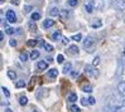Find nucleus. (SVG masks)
<instances>
[{
  "instance_id": "obj_1",
  "label": "nucleus",
  "mask_w": 125,
  "mask_h": 112,
  "mask_svg": "<svg viewBox=\"0 0 125 112\" xmlns=\"http://www.w3.org/2000/svg\"><path fill=\"white\" fill-rule=\"evenodd\" d=\"M106 112H125V96L120 94H111L107 97L105 103Z\"/></svg>"
},
{
  "instance_id": "obj_2",
  "label": "nucleus",
  "mask_w": 125,
  "mask_h": 112,
  "mask_svg": "<svg viewBox=\"0 0 125 112\" xmlns=\"http://www.w3.org/2000/svg\"><path fill=\"white\" fill-rule=\"evenodd\" d=\"M90 3L95 8V10H105L106 8L111 6L113 0H90Z\"/></svg>"
},
{
  "instance_id": "obj_3",
  "label": "nucleus",
  "mask_w": 125,
  "mask_h": 112,
  "mask_svg": "<svg viewBox=\"0 0 125 112\" xmlns=\"http://www.w3.org/2000/svg\"><path fill=\"white\" fill-rule=\"evenodd\" d=\"M83 71H85V73L87 74V76L91 77V78H97L100 76V71L97 69V67L94 65V64H86Z\"/></svg>"
},
{
  "instance_id": "obj_4",
  "label": "nucleus",
  "mask_w": 125,
  "mask_h": 112,
  "mask_svg": "<svg viewBox=\"0 0 125 112\" xmlns=\"http://www.w3.org/2000/svg\"><path fill=\"white\" fill-rule=\"evenodd\" d=\"M95 42H96V39H95V37H92V35L86 37V39L83 40V48H85V49H91V48L94 47Z\"/></svg>"
},
{
  "instance_id": "obj_5",
  "label": "nucleus",
  "mask_w": 125,
  "mask_h": 112,
  "mask_svg": "<svg viewBox=\"0 0 125 112\" xmlns=\"http://www.w3.org/2000/svg\"><path fill=\"white\" fill-rule=\"evenodd\" d=\"M5 17H6V20L9 23H15L17 21V15H15V11L14 10H8L5 14Z\"/></svg>"
},
{
  "instance_id": "obj_6",
  "label": "nucleus",
  "mask_w": 125,
  "mask_h": 112,
  "mask_svg": "<svg viewBox=\"0 0 125 112\" xmlns=\"http://www.w3.org/2000/svg\"><path fill=\"white\" fill-rule=\"evenodd\" d=\"M113 4L117 10H124L125 9V0H113Z\"/></svg>"
},
{
  "instance_id": "obj_7",
  "label": "nucleus",
  "mask_w": 125,
  "mask_h": 112,
  "mask_svg": "<svg viewBox=\"0 0 125 112\" xmlns=\"http://www.w3.org/2000/svg\"><path fill=\"white\" fill-rule=\"evenodd\" d=\"M67 53L71 54V56H77L80 53V49H78V47L76 46V44H72V46L68 47V52H67Z\"/></svg>"
},
{
  "instance_id": "obj_8",
  "label": "nucleus",
  "mask_w": 125,
  "mask_h": 112,
  "mask_svg": "<svg viewBox=\"0 0 125 112\" xmlns=\"http://www.w3.org/2000/svg\"><path fill=\"white\" fill-rule=\"evenodd\" d=\"M123 69H124V62H123V59H119V67L116 69V77L117 78H120L123 76Z\"/></svg>"
},
{
  "instance_id": "obj_9",
  "label": "nucleus",
  "mask_w": 125,
  "mask_h": 112,
  "mask_svg": "<svg viewBox=\"0 0 125 112\" xmlns=\"http://www.w3.org/2000/svg\"><path fill=\"white\" fill-rule=\"evenodd\" d=\"M37 68H38L39 71H46L48 68V62L46 61H39L38 63H37Z\"/></svg>"
},
{
  "instance_id": "obj_10",
  "label": "nucleus",
  "mask_w": 125,
  "mask_h": 112,
  "mask_svg": "<svg viewBox=\"0 0 125 112\" xmlns=\"http://www.w3.org/2000/svg\"><path fill=\"white\" fill-rule=\"evenodd\" d=\"M117 92L123 96H125V81L120 82V83L117 84Z\"/></svg>"
},
{
  "instance_id": "obj_11",
  "label": "nucleus",
  "mask_w": 125,
  "mask_h": 112,
  "mask_svg": "<svg viewBox=\"0 0 125 112\" xmlns=\"http://www.w3.org/2000/svg\"><path fill=\"white\" fill-rule=\"evenodd\" d=\"M70 15H71V14H70V11L68 10H61V13H60V17H61V19L62 20H67L68 18H70Z\"/></svg>"
},
{
  "instance_id": "obj_12",
  "label": "nucleus",
  "mask_w": 125,
  "mask_h": 112,
  "mask_svg": "<svg viewBox=\"0 0 125 112\" xmlns=\"http://www.w3.org/2000/svg\"><path fill=\"white\" fill-rule=\"evenodd\" d=\"M67 101H68L70 103H75V102L77 101V94H76L75 92H71V93L68 94V97H67Z\"/></svg>"
},
{
  "instance_id": "obj_13",
  "label": "nucleus",
  "mask_w": 125,
  "mask_h": 112,
  "mask_svg": "<svg viewBox=\"0 0 125 112\" xmlns=\"http://www.w3.org/2000/svg\"><path fill=\"white\" fill-rule=\"evenodd\" d=\"M91 27L94 29H97V28H101L102 27V21L100 19H94V21L91 23Z\"/></svg>"
},
{
  "instance_id": "obj_14",
  "label": "nucleus",
  "mask_w": 125,
  "mask_h": 112,
  "mask_svg": "<svg viewBox=\"0 0 125 112\" xmlns=\"http://www.w3.org/2000/svg\"><path fill=\"white\" fill-rule=\"evenodd\" d=\"M47 76H48L49 78H56V77L58 76V71H57L56 68H52V69H49V71L47 72Z\"/></svg>"
},
{
  "instance_id": "obj_15",
  "label": "nucleus",
  "mask_w": 125,
  "mask_h": 112,
  "mask_svg": "<svg viewBox=\"0 0 125 112\" xmlns=\"http://www.w3.org/2000/svg\"><path fill=\"white\" fill-rule=\"evenodd\" d=\"M54 23H56V21H54V20H52V19H46L44 21H43V27H44V28L47 29V28L53 27V25H54Z\"/></svg>"
},
{
  "instance_id": "obj_16",
  "label": "nucleus",
  "mask_w": 125,
  "mask_h": 112,
  "mask_svg": "<svg viewBox=\"0 0 125 112\" xmlns=\"http://www.w3.org/2000/svg\"><path fill=\"white\" fill-rule=\"evenodd\" d=\"M60 13H61V11H60V9L56 8V6H53V8L49 10V14H51L52 17H60Z\"/></svg>"
},
{
  "instance_id": "obj_17",
  "label": "nucleus",
  "mask_w": 125,
  "mask_h": 112,
  "mask_svg": "<svg viewBox=\"0 0 125 112\" xmlns=\"http://www.w3.org/2000/svg\"><path fill=\"white\" fill-rule=\"evenodd\" d=\"M28 29L31 32H35L37 30V23L34 20H32V21H29V23H28Z\"/></svg>"
},
{
  "instance_id": "obj_18",
  "label": "nucleus",
  "mask_w": 125,
  "mask_h": 112,
  "mask_svg": "<svg viewBox=\"0 0 125 112\" xmlns=\"http://www.w3.org/2000/svg\"><path fill=\"white\" fill-rule=\"evenodd\" d=\"M82 91H83V92H87V93H91V92H92V86H91L90 83L82 84Z\"/></svg>"
},
{
  "instance_id": "obj_19",
  "label": "nucleus",
  "mask_w": 125,
  "mask_h": 112,
  "mask_svg": "<svg viewBox=\"0 0 125 112\" xmlns=\"http://www.w3.org/2000/svg\"><path fill=\"white\" fill-rule=\"evenodd\" d=\"M83 9L87 11V13H89V14H91L94 10H95V8H94V6H92V4L91 3H89V4H85V6H83Z\"/></svg>"
},
{
  "instance_id": "obj_20",
  "label": "nucleus",
  "mask_w": 125,
  "mask_h": 112,
  "mask_svg": "<svg viewBox=\"0 0 125 112\" xmlns=\"http://www.w3.org/2000/svg\"><path fill=\"white\" fill-rule=\"evenodd\" d=\"M62 38H63V37H62V34H61L60 30H57V32H54L52 34V39L53 40H58V39H62Z\"/></svg>"
},
{
  "instance_id": "obj_21",
  "label": "nucleus",
  "mask_w": 125,
  "mask_h": 112,
  "mask_svg": "<svg viewBox=\"0 0 125 112\" xmlns=\"http://www.w3.org/2000/svg\"><path fill=\"white\" fill-rule=\"evenodd\" d=\"M41 13L39 11H34V13H32V15H31V18H32V20H34V21H37V20H39L41 19Z\"/></svg>"
},
{
  "instance_id": "obj_22",
  "label": "nucleus",
  "mask_w": 125,
  "mask_h": 112,
  "mask_svg": "<svg viewBox=\"0 0 125 112\" xmlns=\"http://www.w3.org/2000/svg\"><path fill=\"white\" fill-rule=\"evenodd\" d=\"M28 103V98L25 96H20L19 97V104L20 106H25V104Z\"/></svg>"
},
{
  "instance_id": "obj_23",
  "label": "nucleus",
  "mask_w": 125,
  "mask_h": 112,
  "mask_svg": "<svg viewBox=\"0 0 125 112\" xmlns=\"http://www.w3.org/2000/svg\"><path fill=\"white\" fill-rule=\"evenodd\" d=\"M42 47L44 48L47 52H52L53 50V47L51 46V44H48V43H46V42H42Z\"/></svg>"
},
{
  "instance_id": "obj_24",
  "label": "nucleus",
  "mask_w": 125,
  "mask_h": 112,
  "mask_svg": "<svg viewBox=\"0 0 125 112\" xmlns=\"http://www.w3.org/2000/svg\"><path fill=\"white\" fill-rule=\"evenodd\" d=\"M71 68H72V64L71 63H66L64 65H63V73L66 74V73H70L71 72Z\"/></svg>"
},
{
  "instance_id": "obj_25",
  "label": "nucleus",
  "mask_w": 125,
  "mask_h": 112,
  "mask_svg": "<svg viewBox=\"0 0 125 112\" xmlns=\"http://www.w3.org/2000/svg\"><path fill=\"white\" fill-rule=\"evenodd\" d=\"M15 87H17V88H23V87H25V81H23V79L17 81V82H15Z\"/></svg>"
},
{
  "instance_id": "obj_26",
  "label": "nucleus",
  "mask_w": 125,
  "mask_h": 112,
  "mask_svg": "<svg viewBox=\"0 0 125 112\" xmlns=\"http://www.w3.org/2000/svg\"><path fill=\"white\" fill-rule=\"evenodd\" d=\"M80 3V0H67V4L71 6V8H75V6H77Z\"/></svg>"
},
{
  "instance_id": "obj_27",
  "label": "nucleus",
  "mask_w": 125,
  "mask_h": 112,
  "mask_svg": "<svg viewBox=\"0 0 125 112\" xmlns=\"http://www.w3.org/2000/svg\"><path fill=\"white\" fill-rule=\"evenodd\" d=\"M70 111H71V112H81L80 107L77 106V104H73V103L70 106Z\"/></svg>"
},
{
  "instance_id": "obj_28",
  "label": "nucleus",
  "mask_w": 125,
  "mask_h": 112,
  "mask_svg": "<svg viewBox=\"0 0 125 112\" xmlns=\"http://www.w3.org/2000/svg\"><path fill=\"white\" fill-rule=\"evenodd\" d=\"M19 59H20L21 62H27V61H28V54L25 53V52H23V53H20Z\"/></svg>"
},
{
  "instance_id": "obj_29",
  "label": "nucleus",
  "mask_w": 125,
  "mask_h": 112,
  "mask_svg": "<svg viewBox=\"0 0 125 112\" xmlns=\"http://www.w3.org/2000/svg\"><path fill=\"white\" fill-rule=\"evenodd\" d=\"M8 77H9L10 79H13V81H15V78H17V73L14 72V71H8Z\"/></svg>"
},
{
  "instance_id": "obj_30",
  "label": "nucleus",
  "mask_w": 125,
  "mask_h": 112,
  "mask_svg": "<svg viewBox=\"0 0 125 112\" xmlns=\"http://www.w3.org/2000/svg\"><path fill=\"white\" fill-rule=\"evenodd\" d=\"M27 44H28V47H35L37 44H38V40L31 39V40H28V42H27Z\"/></svg>"
},
{
  "instance_id": "obj_31",
  "label": "nucleus",
  "mask_w": 125,
  "mask_h": 112,
  "mask_svg": "<svg viewBox=\"0 0 125 112\" xmlns=\"http://www.w3.org/2000/svg\"><path fill=\"white\" fill-rule=\"evenodd\" d=\"M38 57H39V52H38V50H33L32 53H31V58L33 59V61H35Z\"/></svg>"
},
{
  "instance_id": "obj_32",
  "label": "nucleus",
  "mask_w": 125,
  "mask_h": 112,
  "mask_svg": "<svg viewBox=\"0 0 125 112\" xmlns=\"http://www.w3.org/2000/svg\"><path fill=\"white\" fill-rule=\"evenodd\" d=\"M5 32H6V34H14L15 33V29H13V28H10L5 24Z\"/></svg>"
},
{
  "instance_id": "obj_33",
  "label": "nucleus",
  "mask_w": 125,
  "mask_h": 112,
  "mask_svg": "<svg viewBox=\"0 0 125 112\" xmlns=\"http://www.w3.org/2000/svg\"><path fill=\"white\" fill-rule=\"evenodd\" d=\"M1 91H3V93L6 96V97H10V92H9V89L8 88H5V87H1Z\"/></svg>"
},
{
  "instance_id": "obj_34",
  "label": "nucleus",
  "mask_w": 125,
  "mask_h": 112,
  "mask_svg": "<svg viewBox=\"0 0 125 112\" xmlns=\"http://www.w3.org/2000/svg\"><path fill=\"white\" fill-rule=\"evenodd\" d=\"M81 39H82V35H81L80 33H78V34H75V35H73V40H76V42H80Z\"/></svg>"
},
{
  "instance_id": "obj_35",
  "label": "nucleus",
  "mask_w": 125,
  "mask_h": 112,
  "mask_svg": "<svg viewBox=\"0 0 125 112\" xmlns=\"http://www.w3.org/2000/svg\"><path fill=\"white\" fill-rule=\"evenodd\" d=\"M63 61H64V57H63L62 54H58V56H57V62H58V63H63Z\"/></svg>"
},
{
  "instance_id": "obj_36",
  "label": "nucleus",
  "mask_w": 125,
  "mask_h": 112,
  "mask_svg": "<svg viewBox=\"0 0 125 112\" xmlns=\"http://www.w3.org/2000/svg\"><path fill=\"white\" fill-rule=\"evenodd\" d=\"M31 10H32V6H31V5H25V6H24V13H25V14L31 13Z\"/></svg>"
},
{
  "instance_id": "obj_37",
  "label": "nucleus",
  "mask_w": 125,
  "mask_h": 112,
  "mask_svg": "<svg viewBox=\"0 0 125 112\" xmlns=\"http://www.w3.org/2000/svg\"><path fill=\"white\" fill-rule=\"evenodd\" d=\"M9 44L11 47H17V44H18V42L15 40V39H10V42H9Z\"/></svg>"
},
{
  "instance_id": "obj_38",
  "label": "nucleus",
  "mask_w": 125,
  "mask_h": 112,
  "mask_svg": "<svg viewBox=\"0 0 125 112\" xmlns=\"http://www.w3.org/2000/svg\"><path fill=\"white\" fill-rule=\"evenodd\" d=\"M99 63H100V57H96V58L94 59V62H92V64H94V65H97Z\"/></svg>"
},
{
  "instance_id": "obj_39",
  "label": "nucleus",
  "mask_w": 125,
  "mask_h": 112,
  "mask_svg": "<svg viewBox=\"0 0 125 112\" xmlns=\"http://www.w3.org/2000/svg\"><path fill=\"white\" fill-rule=\"evenodd\" d=\"M87 100H89V104H95V102H96V101H95V98H94V97H89Z\"/></svg>"
},
{
  "instance_id": "obj_40",
  "label": "nucleus",
  "mask_w": 125,
  "mask_h": 112,
  "mask_svg": "<svg viewBox=\"0 0 125 112\" xmlns=\"http://www.w3.org/2000/svg\"><path fill=\"white\" fill-rule=\"evenodd\" d=\"M68 38H66V37H63V38H62V44H64V46H67V44H68Z\"/></svg>"
},
{
  "instance_id": "obj_41",
  "label": "nucleus",
  "mask_w": 125,
  "mask_h": 112,
  "mask_svg": "<svg viewBox=\"0 0 125 112\" xmlns=\"http://www.w3.org/2000/svg\"><path fill=\"white\" fill-rule=\"evenodd\" d=\"M71 76H72V77H76V76H78V72H77V71H76V72H75V71L71 72Z\"/></svg>"
},
{
  "instance_id": "obj_42",
  "label": "nucleus",
  "mask_w": 125,
  "mask_h": 112,
  "mask_svg": "<svg viewBox=\"0 0 125 112\" xmlns=\"http://www.w3.org/2000/svg\"><path fill=\"white\" fill-rule=\"evenodd\" d=\"M11 4H14V5H18V4H19V0H11Z\"/></svg>"
},
{
  "instance_id": "obj_43",
  "label": "nucleus",
  "mask_w": 125,
  "mask_h": 112,
  "mask_svg": "<svg viewBox=\"0 0 125 112\" xmlns=\"http://www.w3.org/2000/svg\"><path fill=\"white\" fill-rule=\"evenodd\" d=\"M0 40H4V33H0Z\"/></svg>"
},
{
  "instance_id": "obj_44",
  "label": "nucleus",
  "mask_w": 125,
  "mask_h": 112,
  "mask_svg": "<svg viewBox=\"0 0 125 112\" xmlns=\"http://www.w3.org/2000/svg\"><path fill=\"white\" fill-rule=\"evenodd\" d=\"M47 61H48V63H51V62H53V59L52 58H47Z\"/></svg>"
},
{
  "instance_id": "obj_45",
  "label": "nucleus",
  "mask_w": 125,
  "mask_h": 112,
  "mask_svg": "<svg viewBox=\"0 0 125 112\" xmlns=\"http://www.w3.org/2000/svg\"><path fill=\"white\" fill-rule=\"evenodd\" d=\"M17 33H18V34H20V33H21V29H20V28H19V29H17Z\"/></svg>"
},
{
  "instance_id": "obj_46",
  "label": "nucleus",
  "mask_w": 125,
  "mask_h": 112,
  "mask_svg": "<svg viewBox=\"0 0 125 112\" xmlns=\"http://www.w3.org/2000/svg\"><path fill=\"white\" fill-rule=\"evenodd\" d=\"M5 112H13V111H11L10 108H6V110H5Z\"/></svg>"
},
{
  "instance_id": "obj_47",
  "label": "nucleus",
  "mask_w": 125,
  "mask_h": 112,
  "mask_svg": "<svg viewBox=\"0 0 125 112\" xmlns=\"http://www.w3.org/2000/svg\"><path fill=\"white\" fill-rule=\"evenodd\" d=\"M33 112H39V111H37V110H34V111H33Z\"/></svg>"
},
{
  "instance_id": "obj_48",
  "label": "nucleus",
  "mask_w": 125,
  "mask_h": 112,
  "mask_svg": "<svg viewBox=\"0 0 125 112\" xmlns=\"http://www.w3.org/2000/svg\"><path fill=\"white\" fill-rule=\"evenodd\" d=\"M0 1H1V3H4V1H5V0H0Z\"/></svg>"
},
{
  "instance_id": "obj_49",
  "label": "nucleus",
  "mask_w": 125,
  "mask_h": 112,
  "mask_svg": "<svg viewBox=\"0 0 125 112\" xmlns=\"http://www.w3.org/2000/svg\"><path fill=\"white\" fill-rule=\"evenodd\" d=\"M124 54H125V49H124Z\"/></svg>"
}]
</instances>
